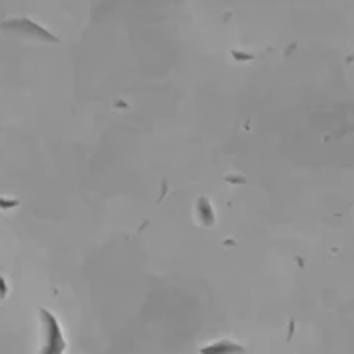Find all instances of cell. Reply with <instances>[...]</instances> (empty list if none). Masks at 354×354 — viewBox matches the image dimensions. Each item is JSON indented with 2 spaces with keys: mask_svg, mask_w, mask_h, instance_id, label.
Returning a JSON list of instances; mask_svg holds the SVG:
<instances>
[{
  "mask_svg": "<svg viewBox=\"0 0 354 354\" xmlns=\"http://www.w3.org/2000/svg\"><path fill=\"white\" fill-rule=\"evenodd\" d=\"M2 28H4L6 32L19 35V37L37 38V40H46V42H58V38L53 37L48 30H44L42 26H38L37 22H32L30 19L6 20V22L2 24Z\"/></svg>",
  "mask_w": 354,
  "mask_h": 354,
  "instance_id": "6da1fadb",
  "label": "cell"
}]
</instances>
